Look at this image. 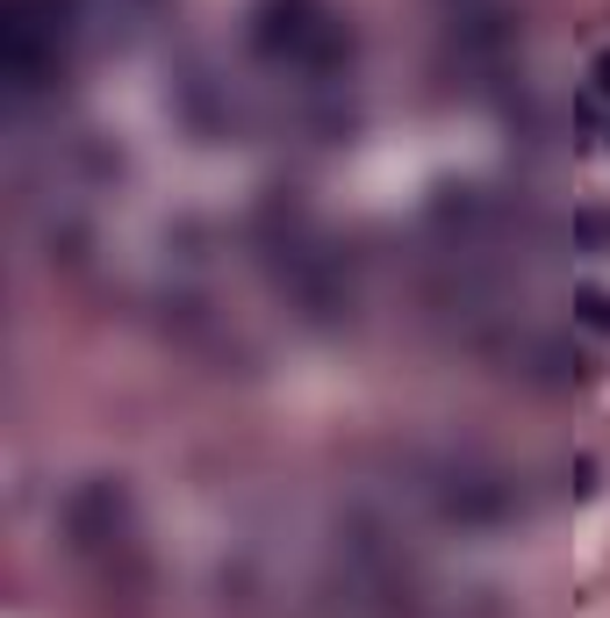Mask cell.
<instances>
[{
    "instance_id": "3957f363",
    "label": "cell",
    "mask_w": 610,
    "mask_h": 618,
    "mask_svg": "<svg viewBox=\"0 0 610 618\" xmlns=\"http://www.w3.org/2000/svg\"><path fill=\"white\" fill-rule=\"evenodd\" d=\"M58 525H65V547L87 554V561H115V554H130V496H122V482H109V475L72 482Z\"/></svg>"
},
{
    "instance_id": "5b68a950",
    "label": "cell",
    "mask_w": 610,
    "mask_h": 618,
    "mask_svg": "<svg viewBox=\"0 0 610 618\" xmlns=\"http://www.w3.org/2000/svg\"><path fill=\"white\" fill-rule=\"evenodd\" d=\"M568 237H575L582 252H610V216H603V209H575Z\"/></svg>"
},
{
    "instance_id": "277c9868",
    "label": "cell",
    "mask_w": 610,
    "mask_h": 618,
    "mask_svg": "<svg viewBox=\"0 0 610 618\" xmlns=\"http://www.w3.org/2000/svg\"><path fill=\"white\" fill-rule=\"evenodd\" d=\"M510 367H517V374H531V382H546V388L582 382V353H575L568 338H546V331H525V345H517Z\"/></svg>"
},
{
    "instance_id": "6da1fadb",
    "label": "cell",
    "mask_w": 610,
    "mask_h": 618,
    "mask_svg": "<svg viewBox=\"0 0 610 618\" xmlns=\"http://www.w3.org/2000/svg\"><path fill=\"white\" fill-rule=\"evenodd\" d=\"M395 489L417 496L438 525H460V533H502V525L525 518L517 475L475 454V446H403L395 454Z\"/></svg>"
},
{
    "instance_id": "8992f818",
    "label": "cell",
    "mask_w": 610,
    "mask_h": 618,
    "mask_svg": "<svg viewBox=\"0 0 610 618\" xmlns=\"http://www.w3.org/2000/svg\"><path fill=\"white\" fill-rule=\"evenodd\" d=\"M575 310H582V324L610 331V295H603V288H582V295H575Z\"/></svg>"
},
{
    "instance_id": "ba28073f",
    "label": "cell",
    "mask_w": 610,
    "mask_h": 618,
    "mask_svg": "<svg viewBox=\"0 0 610 618\" xmlns=\"http://www.w3.org/2000/svg\"><path fill=\"white\" fill-rule=\"evenodd\" d=\"M589 80H597V94H610V51H597V65H589Z\"/></svg>"
},
{
    "instance_id": "7a4b0ae2",
    "label": "cell",
    "mask_w": 610,
    "mask_h": 618,
    "mask_svg": "<svg viewBox=\"0 0 610 618\" xmlns=\"http://www.w3.org/2000/svg\"><path fill=\"white\" fill-rule=\"evenodd\" d=\"M252 22H258V29H252L258 51H266L281 72H295L302 94L338 87L345 65H353V29H345L324 0H258Z\"/></svg>"
},
{
    "instance_id": "52a82bcc",
    "label": "cell",
    "mask_w": 610,
    "mask_h": 618,
    "mask_svg": "<svg viewBox=\"0 0 610 618\" xmlns=\"http://www.w3.org/2000/svg\"><path fill=\"white\" fill-rule=\"evenodd\" d=\"M568 489H575V496H589V489H597V467L575 460V467H568Z\"/></svg>"
}]
</instances>
